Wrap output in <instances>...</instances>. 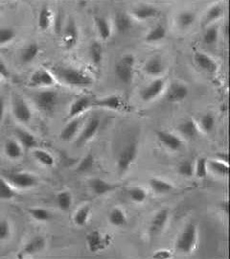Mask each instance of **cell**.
Returning a JSON list of instances; mask_svg holds the SVG:
<instances>
[{
    "mask_svg": "<svg viewBox=\"0 0 230 259\" xmlns=\"http://www.w3.org/2000/svg\"><path fill=\"white\" fill-rule=\"evenodd\" d=\"M222 15H223L222 6L220 4H216V5L212 6L210 9L208 10V12L206 13L205 18H204V23L207 24L209 22H213V21L220 19Z\"/></svg>",
    "mask_w": 230,
    "mask_h": 259,
    "instance_id": "obj_42",
    "label": "cell"
},
{
    "mask_svg": "<svg viewBox=\"0 0 230 259\" xmlns=\"http://www.w3.org/2000/svg\"><path fill=\"white\" fill-rule=\"evenodd\" d=\"M7 181L14 187L19 189H28L38 184V179L35 175L28 172H16L7 176Z\"/></svg>",
    "mask_w": 230,
    "mask_h": 259,
    "instance_id": "obj_7",
    "label": "cell"
},
{
    "mask_svg": "<svg viewBox=\"0 0 230 259\" xmlns=\"http://www.w3.org/2000/svg\"><path fill=\"white\" fill-rule=\"evenodd\" d=\"M129 196L132 201L137 203H141L147 199V192L140 186H134L129 189Z\"/></svg>",
    "mask_w": 230,
    "mask_h": 259,
    "instance_id": "obj_44",
    "label": "cell"
},
{
    "mask_svg": "<svg viewBox=\"0 0 230 259\" xmlns=\"http://www.w3.org/2000/svg\"><path fill=\"white\" fill-rule=\"evenodd\" d=\"M198 242V228L195 224H188L176 241V249L182 253H189L195 249Z\"/></svg>",
    "mask_w": 230,
    "mask_h": 259,
    "instance_id": "obj_2",
    "label": "cell"
},
{
    "mask_svg": "<svg viewBox=\"0 0 230 259\" xmlns=\"http://www.w3.org/2000/svg\"><path fill=\"white\" fill-rule=\"evenodd\" d=\"M179 132L187 139H194L199 134V128L193 119H187L179 125Z\"/></svg>",
    "mask_w": 230,
    "mask_h": 259,
    "instance_id": "obj_23",
    "label": "cell"
},
{
    "mask_svg": "<svg viewBox=\"0 0 230 259\" xmlns=\"http://www.w3.org/2000/svg\"><path fill=\"white\" fill-rule=\"evenodd\" d=\"M89 55H90V59L92 61V63L95 66H100L102 61H103V55H104V51H103V47L101 45L100 42L98 41H94L89 48Z\"/></svg>",
    "mask_w": 230,
    "mask_h": 259,
    "instance_id": "obj_38",
    "label": "cell"
},
{
    "mask_svg": "<svg viewBox=\"0 0 230 259\" xmlns=\"http://www.w3.org/2000/svg\"><path fill=\"white\" fill-rule=\"evenodd\" d=\"M167 35V31L166 28L163 26L162 24H158L156 26H154L146 36V41L147 42H156L159 40H162L163 38H165Z\"/></svg>",
    "mask_w": 230,
    "mask_h": 259,
    "instance_id": "obj_36",
    "label": "cell"
},
{
    "mask_svg": "<svg viewBox=\"0 0 230 259\" xmlns=\"http://www.w3.org/2000/svg\"><path fill=\"white\" fill-rule=\"evenodd\" d=\"M220 210L225 214L228 213V211H229V202H228L227 200H225V201H223L220 203Z\"/></svg>",
    "mask_w": 230,
    "mask_h": 259,
    "instance_id": "obj_55",
    "label": "cell"
},
{
    "mask_svg": "<svg viewBox=\"0 0 230 259\" xmlns=\"http://www.w3.org/2000/svg\"><path fill=\"white\" fill-rule=\"evenodd\" d=\"M11 236V226L7 220H0V240L9 239Z\"/></svg>",
    "mask_w": 230,
    "mask_h": 259,
    "instance_id": "obj_50",
    "label": "cell"
},
{
    "mask_svg": "<svg viewBox=\"0 0 230 259\" xmlns=\"http://www.w3.org/2000/svg\"><path fill=\"white\" fill-rule=\"evenodd\" d=\"M133 14L136 19L144 20V19H153L158 16V10L152 5L143 4L139 5L133 10Z\"/></svg>",
    "mask_w": 230,
    "mask_h": 259,
    "instance_id": "obj_24",
    "label": "cell"
},
{
    "mask_svg": "<svg viewBox=\"0 0 230 259\" xmlns=\"http://www.w3.org/2000/svg\"><path fill=\"white\" fill-rule=\"evenodd\" d=\"M172 257V253L168 249H159L154 252L153 255V258L154 259H169Z\"/></svg>",
    "mask_w": 230,
    "mask_h": 259,
    "instance_id": "obj_51",
    "label": "cell"
},
{
    "mask_svg": "<svg viewBox=\"0 0 230 259\" xmlns=\"http://www.w3.org/2000/svg\"><path fill=\"white\" fill-rule=\"evenodd\" d=\"M56 85L54 75L46 69L36 70L29 79L28 86L31 87H50Z\"/></svg>",
    "mask_w": 230,
    "mask_h": 259,
    "instance_id": "obj_8",
    "label": "cell"
},
{
    "mask_svg": "<svg viewBox=\"0 0 230 259\" xmlns=\"http://www.w3.org/2000/svg\"><path fill=\"white\" fill-rule=\"evenodd\" d=\"M108 221L114 227H123L127 222V215L123 210L120 208H114L108 214Z\"/></svg>",
    "mask_w": 230,
    "mask_h": 259,
    "instance_id": "obj_31",
    "label": "cell"
},
{
    "mask_svg": "<svg viewBox=\"0 0 230 259\" xmlns=\"http://www.w3.org/2000/svg\"><path fill=\"white\" fill-rule=\"evenodd\" d=\"M46 247V240L42 236H36L25 244L24 248L19 252L18 257L19 258H23L24 256H29V255H35L37 253H39L42 251L44 248Z\"/></svg>",
    "mask_w": 230,
    "mask_h": 259,
    "instance_id": "obj_11",
    "label": "cell"
},
{
    "mask_svg": "<svg viewBox=\"0 0 230 259\" xmlns=\"http://www.w3.org/2000/svg\"><path fill=\"white\" fill-rule=\"evenodd\" d=\"M56 202L61 211H69L73 203L72 194L69 191H62L58 193L56 196Z\"/></svg>",
    "mask_w": 230,
    "mask_h": 259,
    "instance_id": "obj_33",
    "label": "cell"
},
{
    "mask_svg": "<svg viewBox=\"0 0 230 259\" xmlns=\"http://www.w3.org/2000/svg\"><path fill=\"white\" fill-rule=\"evenodd\" d=\"M52 74L60 79L67 86L74 87H89L92 86V78L86 72L74 67H55L52 69Z\"/></svg>",
    "mask_w": 230,
    "mask_h": 259,
    "instance_id": "obj_1",
    "label": "cell"
},
{
    "mask_svg": "<svg viewBox=\"0 0 230 259\" xmlns=\"http://www.w3.org/2000/svg\"><path fill=\"white\" fill-rule=\"evenodd\" d=\"M165 70L162 60L159 57L151 58L144 66V71L150 76L157 77L161 75Z\"/></svg>",
    "mask_w": 230,
    "mask_h": 259,
    "instance_id": "obj_21",
    "label": "cell"
},
{
    "mask_svg": "<svg viewBox=\"0 0 230 259\" xmlns=\"http://www.w3.org/2000/svg\"><path fill=\"white\" fill-rule=\"evenodd\" d=\"M89 186H90V188H91L93 193L98 195V196L105 195V194L114 190L116 188V186L113 184L105 182V180H102V179H99V178L92 179L89 182Z\"/></svg>",
    "mask_w": 230,
    "mask_h": 259,
    "instance_id": "obj_22",
    "label": "cell"
},
{
    "mask_svg": "<svg viewBox=\"0 0 230 259\" xmlns=\"http://www.w3.org/2000/svg\"><path fill=\"white\" fill-rule=\"evenodd\" d=\"M156 137L164 147L172 151H179L183 146L182 140L179 136L166 131H157Z\"/></svg>",
    "mask_w": 230,
    "mask_h": 259,
    "instance_id": "obj_15",
    "label": "cell"
},
{
    "mask_svg": "<svg viewBox=\"0 0 230 259\" xmlns=\"http://www.w3.org/2000/svg\"><path fill=\"white\" fill-rule=\"evenodd\" d=\"M39 50L40 49H39L38 43H36V42L29 43L28 45L24 48L21 52V55H20L21 62L24 64L32 63L36 58L38 57Z\"/></svg>",
    "mask_w": 230,
    "mask_h": 259,
    "instance_id": "obj_28",
    "label": "cell"
},
{
    "mask_svg": "<svg viewBox=\"0 0 230 259\" xmlns=\"http://www.w3.org/2000/svg\"><path fill=\"white\" fill-rule=\"evenodd\" d=\"M194 61L198 67L207 73L214 74L218 70V65L216 62L202 52H196L194 55Z\"/></svg>",
    "mask_w": 230,
    "mask_h": 259,
    "instance_id": "obj_18",
    "label": "cell"
},
{
    "mask_svg": "<svg viewBox=\"0 0 230 259\" xmlns=\"http://www.w3.org/2000/svg\"><path fill=\"white\" fill-rule=\"evenodd\" d=\"M95 26L100 38L106 40L111 37V28L106 19L103 17L95 18Z\"/></svg>",
    "mask_w": 230,
    "mask_h": 259,
    "instance_id": "obj_29",
    "label": "cell"
},
{
    "mask_svg": "<svg viewBox=\"0 0 230 259\" xmlns=\"http://www.w3.org/2000/svg\"><path fill=\"white\" fill-rule=\"evenodd\" d=\"M86 245L89 251L99 252L106 249L111 244V236L108 234H102L98 230H93L86 235Z\"/></svg>",
    "mask_w": 230,
    "mask_h": 259,
    "instance_id": "obj_6",
    "label": "cell"
},
{
    "mask_svg": "<svg viewBox=\"0 0 230 259\" xmlns=\"http://www.w3.org/2000/svg\"><path fill=\"white\" fill-rule=\"evenodd\" d=\"M16 134L19 139V143L22 147H24L26 149H33L38 146V140L35 137V135L29 133L27 131L19 129V130H17Z\"/></svg>",
    "mask_w": 230,
    "mask_h": 259,
    "instance_id": "obj_25",
    "label": "cell"
},
{
    "mask_svg": "<svg viewBox=\"0 0 230 259\" xmlns=\"http://www.w3.org/2000/svg\"><path fill=\"white\" fill-rule=\"evenodd\" d=\"M0 76L8 79L10 77V71L5 63L0 59Z\"/></svg>",
    "mask_w": 230,
    "mask_h": 259,
    "instance_id": "obj_52",
    "label": "cell"
},
{
    "mask_svg": "<svg viewBox=\"0 0 230 259\" xmlns=\"http://www.w3.org/2000/svg\"><path fill=\"white\" fill-rule=\"evenodd\" d=\"M165 80L158 78L153 81L149 86L144 87L141 90V99L145 102H149L152 101L153 99L157 98L164 91L165 88Z\"/></svg>",
    "mask_w": 230,
    "mask_h": 259,
    "instance_id": "obj_10",
    "label": "cell"
},
{
    "mask_svg": "<svg viewBox=\"0 0 230 259\" xmlns=\"http://www.w3.org/2000/svg\"><path fill=\"white\" fill-rule=\"evenodd\" d=\"M52 12L46 6H43L38 14V28L42 31H46L52 24Z\"/></svg>",
    "mask_w": 230,
    "mask_h": 259,
    "instance_id": "obj_32",
    "label": "cell"
},
{
    "mask_svg": "<svg viewBox=\"0 0 230 259\" xmlns=\"http://www.w3.org/2000/svg\"><path fill=\"white\" fill-rule=\"evenodd\" d=\"M189 94L188 87L182 83H172L166 92V99L169 102H181Z\"/></svg>",
    "mask_w": 230,
    "mask_h": 259,
    "instance_id": "obj_17",
    "label": "cell"
},
{
    "mask_svg": "<svg viewBox=\"0 0 230 259\" xmlns=\"http://www.w3.org/2000/svg\"><path fill=\"white\" fill-rule=\"evenodd\" d=\"M149 183H150L151 188L156 194H166V193L172 191L174 189L172 183L166 182L161 179H157V178L151 179L149 181Z\"/></svg>",
    "mask_w": 230,
    "mask_h": 259,
    "instance_id": "obj_30",
    "label": "cell"
},
{
    "mask_svg": "<svg viewBox=\"0 0 230 259\" xmlns=\"http://www.w3.org/2000/svg\"><path fill=\"white\" fill-rule=\"evenodd\" d=\"M94 156L92 153H87L85 158L82 159V161L79 163L77 167V171L79 173H85L91 170L94 166Z\"/></svg>",
    "mask_w": 230,
    "mask_h": 259,
    "instance_id": "obj_46",
    "label": "cell"
},
{
    "mask_svg": "<svg viewBox=\"0 0 230 259\" xmlns=\"http://www.w3.org/2000/svg\"><path fill=\"white\" fill-rule=\"evenodd\" d=\"M29 213L33 219L38 222H47L52 219V214L50 211L40 208H35L29 210Z\"/></svg>",
    "mask_w": 230,
    "mask_h": 259,
    "instance_id": "obj_40",
    "label": "cell"
},
{
    "mask_svg": "<svg viewBox=\"0 0 230 259\" xmlns=\"http://www.w3.org/2000/svg\"><path fill=\"white\" fill-rule=\"evenodd\" d=\"M219 38V29L217 26H211L203 34V42L207 45H213L217 42Z\"/></svg>",
    "mask_w": 230,
    "mask_h": 259,
    "instance_id": "obj_45",
    "label": "cell"
},
{
    "mask_svg": "<svg viewBox=\"0 0 230 259\" xmlns=\"http://www.w3.org/2000/svg\"><path fill=\"white\" fill-rule=\"evenodd\" d=\"M99 129H100V119L97 117H93V118L89 119L88 122L85 126V128L83 129V131L79 135L76 143L79 146H81V145H84L86 142H88L95 136Z\"/></svg>",
    "mask_w": 230,
    "mask_h": 259,
    "instance_id": "obj_12",
    "label": "cell"
},
{
    "mask_svg": "<svg viewBox=\"0 0 230 259\" xmlns=\"http://www.w3.org/2000/svg\"><path fill=\"white\" fill-rule=\"evenodd\" d=\"M215 117L211 114L202 115L200 120L201 129L204 133H211L215 127Z\"/></svg>",
    "mask_w": 230,
    "mask_h": 259,
    "instance_id": "obj_47",
    "label": "cell"
},
{
    "mask_svg": "<svg viewBox=\"0 0 230 259\" xmlns=\"http://www.w3.org/2000/svg\"><path fill=\"white\" fill-rule=\"evenodd\" d=\"M16 37V33L12 28L3 27L0 28V46L11 42Z\"/></svg>",
    "mask_w": 230,
    "mask_h": 259,
    "instance_id": "obj_48",
    "label": "cell"
},
{
    "mask_svg": "<svg viewBox=\"0 0 230 259\" xmlns=\"http://www.w3.org/2000/svg\"><path fill=\"white\" fill-rule=\"evenodd\" d=\"M79 39V31L76 23L73 20L67 22L63 31V43L67 50H70L76 46Z\"/></svg>",
    "mask_w": 230,
    "mask_h": 259,
    "instance_id": "obj_14",
    "label": "cell"
},
{
    "mask_svg": "<svg viewBox=\"0 0 230 259\" xmlns=\"http://www.w3.org/2000/svg\"><path fill=\"white\" fill-rule=\"evenodd\" d=\"M135 58L132 54H127L120 59L115 66V74L126 85L133 83L134 76Z\"/></svg>",
    "mask_w": 230,
    "mask_h": 259,
    "instance_id": "obj_3",
    "label": "cell"
},
{
    "mask_svg": "<svg viewBox=\"0 0 230 259\" xmlns=\"http://www.w3.org/2000/svg\"><path fill=\"white\" fill-rule=\"evenodd\" d=\"M5 115V101L2 97H0V123L3 121Z\"/></svg>",
    "mask_w": 230,
    "mask_h": 259,
    "instance_id": "obj_53",
    "label": "cell"
},
{
    "mask_svg": "<svg viewBox=\"0 0 230 259\" xmlns=\"http://www.w3.org/2000/svg\"><path fill=\"white\" fill-rule=\"evenodd\" d=\"M90 212H91V209L89 205H84L80 208L74 214V217H73L74 224L78 227H85L89 219Z\"/></svg>",
    "mask_w": 230,
    "mask_h": 259,
    "instance_id": "obj_34",
    "label": "cell"
},
{
    "mask_svg": "<svg viewBox=\"0 0 230 259\" xmlns=\"http://www.w3.org/2000/svg\"><path fill=\"white\" fill-rule=\"evenodd\" d=\"M205 158H200L195 165L194 175L199 179H205L208 173V164Z\"/></svg>",
    "mask_w": 230,
    "mask_h": 259,
    "instance_id": "obj_43",
    "label": "cell"
},
{
    "mask_svg": "<svg viewBox=\"0 0 230 259\" xmlns=\"http://www.w3.org/2000/svg\"><path fill=\"white\" fill-rule=\"evenodd\" d=\"M93 106L98 107V108L107 109V110L118 111L122 108L123 101H122L121 97H119V96L110 95L101 98V99H94Z\"/></svg>",
    "mask_w": 230,
    "mask_h": 259,
    "instance_id": "obj_19",
    "label": "cell"
},
{
    "mask_svg": "<svg viewBox=\"0 0 230 259\" xmlns=\"http://www.w3.org/2000/svg\"><path fill=\"white\" fill-rule=\"evenodd\" d=\"M217 158H218V161H220V162H222V163H227V164H228V160H229L228 153H219L217 154Z\"/></svg>",
    "mask_w": 230,
    "mask_h": 259,
    "instance_id": "obj_54",
    "label": "cell"
},
{
    "mask_svg": "<svg viewBox=\"0 0 230 259\" xmlns=\"http://www.w3.org/2000/svg\"><path fill=\"white\" fill-rule=\"evenodd\" d=\"M81 123H82V120L79 117L73 118L69 123L66 125V127L60 134V138L63 141H71L78 134L81 128Z\"/></svg>",
    "mask_w": 230,
    "mask_h": 259,
    "instance_id": "obj_20",
    "label": "cell"
},
{
    "mask_svg": "<svg viewBox=\"0 0 230 259\" xmlns=\"http://www.w3.org/2000/svg\"><path fill=\"white\" fill-rule=\"evenodd\" d=\"M17 196V193L13 189L10 182L4 178L0 177V199L12 200Z\"/></svg>",
    "mask_w": 230,
    "mask_h": 259,
    "instance_id": "obj_37",
    "label": "cell"
},
{
    "mask_svg": "<svg viewBox=\"0 0 230 259\" xmlns=\"http://www.w3.org/2000/svg\"><path fill=\"white\" fill-rule=\"evenodd\" d=\"M4 152L11 160H19L23 154L22 146L20 145L19 141L14 139H10L8 141H6L4 146Z\"/></svg>",
    "mask_w": 230,
    "mask_h": 259,
    "instance_id": "obj_26",
    "label": "cell"
},
{
    "mask_svg": "<svg viewBox=\"0 0 230 259\" xmlns=\"http://www.w3.org/2000/svg\"><path fill=\"white\" fill-rule=\"evenodd\" d=\"M115 26L119 33L124 34L131 30L133 21L126 13H118L115 17Z\"/></svg>",
    "mask_w": 230,
    "mask_h": 259,
    "instance_id": "obj_27",
    "label": "cell"
},
{
    "mask_svg": "<svg viewBox=\"0 0 230 259\" xmlns=\"http://www.w3.org/2000/svg\"><path fill=\"white\" fill-rule=\"evenodd\" d=\"M13 114L15 118L21 123H28L32 119V111L27 102L19 97L16 96L13 100Z\"/></svg>",
    "mask_w": 230,
    "mask_h": 259,
    "instance_id": "obj_9",
    "label": "cell"
},
{
    "mask_svg": "<svg viewBox=\"0 0 230 259\" xmlns=\"http://www.w3.org/2000/svg\"><path fill=\"white\" fill-rule=\"evenodd\" d=\"M169 216H170V212L166 209L157 211L151 221L150 228H149L150 233L152 235H156L160 233L164 230L167 222L169 220Z\"/></svg>",
    "mask_w": 230,
    "mask_h": 259,
    "instance_id": "obj_16",
    "label": "cell"
},
{
    "mask_svg": "<svg viewBox=\"0 0 230 259\" xmlns=\"http://www.w3.org/2000/svg\"><path fill=\"white\" fill-rule=\"evenodd\" d=\"M137 152L138 147L136 142H131L125 146L117 159V170L120 175H124L130 169L137 157Z\"/></svg>",
    "mask_w": 230,
    "mask_h": 259,
    "instance_id": "obj_5",
    "label": "cell"
},
{
    "mask_svg": "<svg viewBox=\"0 0 230 259\" xmlns=\"http://www.w3.org/2000/svg\"><path fill=\"white\" fill-rule=\"evenodd\" d=\"M93 101L94 99H92L90 96H83L78 98L70 106V109L68 111V117L71 119L79 117L80 115H82V114L86 112L90 107L93 106Z\"/></svg>",
    "mask_w": 230,
    "mask_h": 259,
    "instance_id": "obj_13",
    "label": "cell"
},
{
    "mask_svg": "<svg viewBox=\"0 0 230 259\" xmlns=\"http://www.w3.org/2000/svg\"><path fill=\"white\" fill-rule=\"evenodd\" d=\"M33 156L35 158V160L42 164L43 166H47V167H51L55 164V159L51 153L42 150V149H37L34 151Z\"/></svg>",
    "mask_w": 230,
    "mask_h": 259,
    "instance_id": "obj_35",
    "label": "cell"
},
{
    "mask_svg": "<svg viewBox=\"0 0 230 259\" xmlns=\"http://www.w3.org/2000/svg\"><path fill=\"white\" fill-rule=\"evenodd\" d=\"M208 164V168L220 176H227L229 172V166L227 163H222L220 161H210Z\"/></svg>",
    "mask_w": 230,
    "mask_h": 259,
    "instance_id": "obj_41",
    "label": "cell"
},
{
    "mask_svg": "<svg viewBox=\"0 0 230 259\" xmlns=\"http://www.w3.org/2000/svg\"><path fill=\"white\" fill-rule=\"evenodd\" d=\"M196 21V15L190 11L182 12L178 17V24L182 29L191 27Z\"/></svg>",
    "mask_w": 230,
    "mask_h": 259,
    "instance_id": "obj_39",
    "label": "cell"
},
{
    "mask_svg": "<svg viewBox=\"0 0 230 259\" xmlns=\"http://www.w3.org/2000/svg\"><path fill=\"white\" fill-rule=\"evenodd\" d=\"M178 171L183 177L189 178L194 175L195 165L189 161H184L182 163H180V165L178 167Z\"/></svg>",
    "mask_w": 230,
    "mask_h": 259,
    "instance_id": "obj_49",
    "label": "cell"
},
{
    "mask_svg": "<svg viewBox=\"0 0 230 259\" xmlns=\"http://www.w3.org/2000/svg\"><path fill=\"white\" fill-rule=\"evenodd\" d=\"M34 102L39 111L44 114H52L58 105L59 96L56 91L44 90L34 95Z\"/></svg>",
    "mask_w": 230,
    "mask_h": 259,
    "instance_id": "obj_4",
    "label": "cell"
}]
</instances>
